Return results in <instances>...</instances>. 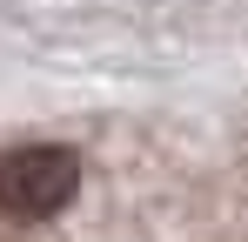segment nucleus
I'll list each match as a JSON object with an SVG mask.
<instances>
[{
  "label": "nucleus",
  "mask_w": 248,
  "mask_h": 242,
  "mask_svg": "<svg viewBox=\"0 0 248 242\" xmlns=\"http://www.w3.org/2000/svg\"><path fill=\"white\" fill-rule=\"evenodd\" d=\"M81 189V155L74 148H14L0 161V208L20 222L61 215Z\"/></svg>",
  "instance_id": "f257e3e1"
}]
</instances>
